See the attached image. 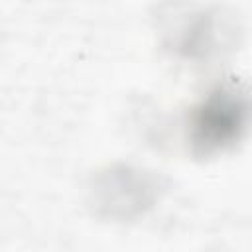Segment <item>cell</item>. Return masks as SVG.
I'll list each match as a JSON object with an SVG mask.
<instances>
[{"label": "cell", "mask_w": 252, "mask_h": 252, "mask_svg": "<svg viewBox=\"0 0 252 252\" xmlns=\"http://www.w3.org/2000/svg\"><path fill=\"white\" fill-rule=\"evenodd\" d=\"M252 124V94L226 81L213 87L187 114L185 140L191 154L211 158L238 144Z\"/></svg>", "instance_id": "1"}]
</instances>
